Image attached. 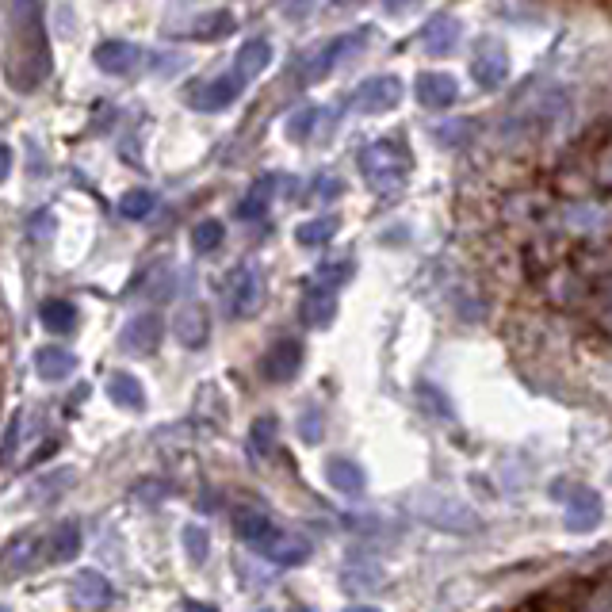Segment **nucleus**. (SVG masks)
I'll return each mask as SVG.
<instances>
[{"mask_svg":"<svg viewBox=\"0 0 612 612\" xmlns=\"http://www.w3.org/2000/svg\"><path fill=\"white\" fill-rule=\"evenodd\" d=\"M368 43V31H356V35H337V39H329L314 58H310V66L303 69V81H318V77H326L329 69L337 66L345 54L352 50H360V46Z\"/></svg>","mask_w":612,"mask_h":612,"instance_id":"obj_8","label":"nucleus"},{"mask_svg":"<svg viewBox=\"0 0 612 612\" xmlns=\"http://www.w3.org/2000/svg\"><path fill=\"white\" fill-rule=\"evenodd\" d=\"M268 62H272V43L268 39H249L238 50V58H234V73L249 85V81H257L264 69H268Z\"/></svg>","mask_w":612,"mask_h":612,"instance_id":"obj_18","label":"nucleus"},{"mask_svg":"<svg viewBox=\"0 0 612 612\" xmlns=\"http://www.w3.org/2000/svg\"><path fill=\"white\" fill-rule=\"evenodd\" d=\"M173 333L180 337L184 349H199V345L207 341V333H211V318H207V310H203L199 303L180 306V310L173 314Z\"/></svg>","mask_w":612,"mask_h":612,"instance_id":"obj_12","label":"nucleus"},{"mask_svg":"<svg viewBox=\"0 0 612 612\" xmlns=\"http://www.w3.org/2000/svg\"><path fill=\"white\" fill-rule=\"evenodd\" d=\"M31 234H35V241H50V234H54V219H50V211H35V219H31Z\"/></svg>","mask_w":612,"mask_h":612,"instance_id":"obj_36","label":"nucleus"},{"mask_svg":"<svg viewBox=\"0 0 612 612\" xmlns=\"http://www.w3.org/2000/svg\"><path fill=\"white\" fill-rule=\"evenodd\" d=\"M184 547H188V555L196 559V563H203L207 559V547H211V540H207V532L199 525H188L184 528Z\"/></svg>","mask_w":612,"mask_h":612,"instance_id":"obj_33","label":"nucleus"},{"mask_svg":"<svg viewBox=\"0 0 612 612\" xmlns=\"http://www.w3.org/2000/svg\"><path fill=\"white\" fill-rule=\"evenodd\" d=\"M234 528H238V536L245 544H253L264 559H272V563H280V567H299V563L310 559V544H306L303 536L276 528L272 525V517H264V513L245 509V513H238Z\"/></svg>","mask_w":612,"mask_h":612,"instance_id":"obj_2","label":"nucleus"},{"mask_svg":"<svg viewBox=\"0 0 612 612\" xmlns=\"http://www.w3.org/2000/svg\"><path fill=\"white\" fill-rule=\"evenodd\" d=\"M360 173L375 192H398L410 176V153L394 138H379L360 150Z\"/></svg>","mask_w":612,"mask_h":612,"instance_id":"obj_3","label":"nucleus"},{"mask_svg":"<svg viewBox=\"0 0 612 612\" xmlns=\"http://www.w3.org/2000/svg\"><path fill=\"white\" fill-rule=\"evenodd\" d=\"M398 100H402V81L398 77H368V81H360L356 92H352V108L364 111V115H379V111H391L398 108Z\"/></svg>","mask_w":612,"mask_h":612,"instance_id":"obj_4","label":"nucleus"},{"mask_svg":"<svg viewBox=\"0 0 612 612\" xmlns=\"http://www.w3.org/2000/svg\"><path fill=\"white\" fill-rule=\"evenodd\" d=\"M234 31V16L230 12H207L203 20H196V39H222V35H230Z\"/></svg>","mask_w":612,"mask_h":612,"instance_id":"obj_29","label":"nucleus"},{"mask_svg":"<svg viewBox=\"0 0 612 612\" xmlns=\"http://www.w3.org/2000/svg\"><path fill=\"white\" fill-rule=\"evenodd\" d=\"M471 73L482 88H498L509 77V58H505L502 43H482L475 62H471Z\"/></svg>","mask_w":612,"mask_h":612,"instance_id":"obj_13","label":"nucleus"},{"mask_svg":"<svg viewBox=\"0 0 612 612\" xmlns=\"http://www.w3.org/2000/svg\"><path fill=\"white\" fill-rule=\"evenodd\" d=\"M8 173H12V150L0 142V184L8 180Z\"/></svg>","mask_w":612,"mask_h":612,"instance_id":"obj_37","label":"nucleus"},{"mask_svg":"<svg viewBox=\"0 0 612 612\" xmlns=\"http://www.w3.org/2000/svg\"><path fill=\"white\" fill-rule=\"evenodd\" d=\"M299 364H303V345L295 337H280L272 349L264 352L261 372L268 383H287V379L299 375Z\"/></svg>","mask_w":612,"mask_h":612,"instance_id":"obj_7","label":"nucleus"},{"mask_svg":"<svg viewBox=\"0 0 612 612\" xmlns=\"http://www.w3.org/2000/svg\"><path fill=\"white\" fill-rule=\"evenodd\" d=\"M73 368H77V356L69 349H62V345H46V349L35 352V372L46 383H62V379L73 375Z\"/></svg>","mask_w":612,"mask_h":612,"instance_id":"obj_17","label":"nucleus"},{"mask_svg":"<svg viewBox=\"0 0 612 612\" xmlns=\"http://www.w3.org/2000/svg\"><path fill=\"white\" fill-rule=\"evenodd\" d=\"M601 176H605V180H612V150H609V157H605V165H601Z\"/></svg>","mask_w":612,"mask_h":612,"instance_id":"obj_38","label":"nucleus"},{"mask_svg":"<svg viewBox=\"0 0 612 612\" xmlns=\"http://www.w3.org/2000/svg\"><path fill=\"white\" fill-rule=\"evenodd\" d=\"M69 482H73V471H69V467L54 471V475H46V479L35 482V490H39V494H35L31 502H46V498H58V494H62L58 486H69Z\"/></svg>","mask_w":612,"mask_h":612,"instance_id":"obj_32","label":"nucleus"},{"mask_svg":"<svg viewBox=\"0 0 612 612\" xmlns=\"http://www.w3.org/2000/svg\"><path fill=\"white\" fill-rule=\"evenodd\" d=\"M43 326L50 329V333H69V329L77 326V306L62 303V299L43 303Z\"/></svg>","mask_w":612,"mask_h":612,"instance_id":"obj_26","label":"nucleus"},{"mask_svg":"<svg viewBox=\"0 0 612 612\" xmlns=\"http://www.w3.org/2000/svg\"><path fill=\"white\" fill-rule=\"evenodd\" d=\"M261 272L257 264H241L238 272L230 276V287H226V303H230V314L234 318H249L257 306H261Z\"/></svg>","mask_w":612,"mask_h":612,"instance_id":"obj_5","label":"nucleus"},{"mask_svg":"<svg viewBox=\"0 0 612 612\" xmlns=\"http://www.w3.org/2000/svg\"><path fill=\"white\" fill-rule=\"evenodd\" d=\"M153 203H157V196H153L150 188H134V192H127V196L119 199V215L123 219H146L153 211Z\"/></svg>","mask_w":612,"mask_h":612,"instance_id":"obj_28","label":"nucleus"},{"mask_svg":"<svg viewBox=\"0 0 612 612\" xmlns=\"http://www.w3.org/2000/svg\"><path fill=\"white\" fill-rule=\"evenodd\" d=\"M326 482L333 486V490H341V494H349V498H356V494H364V471H360V463L356 459H329L326 463Z\"/></svg>","mask_w":612,"mask_h":612,"instance_id":"obj_19","label":"nucleus"},{"mask_svg":"<svg viewBox=\"0 0 612 612\" xmlns=\"http://www.w3.org/2000/svg\"><path fill=\"white\" fill-rule=\"evenodd\" d=\"M459 20L456 16H433V20L425 23V31H421V46H425V54H433V58H444V54H452L459 43Z\"/></svg>","mask_w":612,"mask_h":612,"instance_id":"obj_14","label":"nucleus"},{"mask_svg":"<svg viewBox=\"0 0 612 612\" xmlns=\"http://www.w3.org/2000/svg\"><path fill=\"white\" fill-rule=\"evenodd\" d=\"M356 272V264L352 261H333V264H322L318 272H314V284L310 287H322V291H333L337 295V287L349 284V276Z\"/></svg>","mask_w":612,"mask_h":612,"instance_id":"obj_27","label":"nucleus"},{"mask_svg":"<svg viewBox=\"0 0 612 612\" xmlns=\"http://www.w3.org/2000/svg\"><path fill=\"white\" fill-rule=\"evenodd\" d=\"M31 567H35V536L23 532L20 540H12L8 551H4V559H0V574H4V578H16V574H27Z\"/></svg>","mask_w":612,"mask_h":612,"instance_id":"obj_23","label":"nucleus"},{"mask_svg":"<svg viewBox=\"0 0 612 612\" xmlns=\"http://www.w3.org/2000/svg\"><path fill=\"white\" fill-rule=\"evenodd\" d=\"M138 62H142V50H138L134 43L111 39V43L96 46V66L104 69V73H115V77H123V73H131Z\"/></svg>","mask_w":612,"mask_h":612,"instance_id":"obj_15","label":"nucleus"},{"mask_svg":"<svg viewBox=\"0 0 612 612\" xmlns=\"http://www.w3.org/2000/svg\"><path fill=\"white\" fill-rule=\"evenodd\" d=\"M0 612H12V609H8V605H0Z\"/></svg>","mask_w":612,"mask_h":612,"instance_id":"obj_40","label":"nucleus"},{"mask_svg":"<svg viewBox=\"0 0 612 612\" xmlns=\"http://www.w3.org/2000/svg\"><path fill=\"white\" fill-rule=\"evenodd\" d=\"M314 119H318V108H299L291 119H287V138H291V142H303V138H310V131H314Z\"/></svg>","mask_w":612,"mask_h":612,"instance_id":"obj_31","label":"nucleus"},{"mask_svg":"<svg viewBox=\"0 0 612 612\" xmlns=\"http://www.w3.org/2000/svg\"><path fill=\"white\" fill-rule=\"evenodd\" d=\"M4 69L20 92H31L50 73V39H46L43 8L39 4H12L8 8V43H4Z\"/></svg>","mask_w":612,"mask_h":612,"instance_id":"obj_1","label":"nucleus"},{"mask_svg":"<svg viewBox=\"0 0 612 612\" xmlns=\"http://www.w3.org/2000/svg\"><path fill=\"white\" fill-rule=\"evenodd\" d=\"M349 612H379V609H372V605H352Z\"/></svg>","mask_w":612,"mask_h":612,"instance_id":"obj_39","label":"nucleus"},{"mask_svg":"<svg viewBox=\"0 0 612 612\" xmlns=\"http://www.w3.org/2000/svg\"><path fill=\"white\" fill-rule=\"evenodd\" d=\"M241 88H245V81H241L238 73L230 69V73H222V77H215V81L192 88L188 104H192L196 111H222V108H230V104L238 100Z\"/></svg>","mask_w":612,"mask_h":612,"instance_id":"obj_6","label":"nucleus"},{"mask_svg":"<svg viewBox=\"0 0 612 612\" xmlns=\"http://www.w3.org/2000/svg\"><path fill=\"white\" fill-rule=\"evenodd\" d=\"M111 582L100 574V570H81L73 578V601L81 605L85 612H104L111 605Z\"/></svg>","mask_w":612,"mask_h":612,"instance_id":"obj_11","label":"nucleus"},{"mask_svg":"<svg viewBox=\"0 0 612 612\" xmlns=\"http://www.w3.org/2000/svg\"><path fill=\"white\" fill-rule=\"evenodd\" d=\"M268 199H272V176H264V180H257L245 196H241V203H238V215L241 222H253V219H261L264 211H268Z\"/></svg>","mask_w":612,"mask_h":612,"instance_id":"obj_24","label":"nucleus"},{"mask_svg":"<svg viewBox=\"0 0 612 612\" xmlns=\"http://www.w3.org/2000/svg\"><path fill=\"white\" fill-rule=\"evenodd\" d=\"M333 310H337V295L322 291V287H306L303 295V322L306 326H329L333 322Z\"/></svg>","mask_w":612,"mask_h":612,"instance_id":"obj_22","label":"nucleus"},{"mask_svg":"<svg viewBox=\"0 0 612 612\" xmlns=\"http://www.w3.org/2000/svg\"><path fill=\"white\" fill-rule=\"evenodd\" d=\"M161 333H165V326H161V318L157 314H138V318H131L127 326H123V349L134 352V356H150V352H157V345H161Z\"/></svg>","mask_w":612,"mask_h":612,"instance_id":"obj_9","label":"nucleus"},{"mask_svg":"<svg viewBox=\"0 0 612 612\" xmlns=\"http://www.w3.org/2000/svg\"><path fill=\"white\" fill-rule=\"evenodd\" d=\"M20 437H23V414H16L8 421V433H4V444H0V463H12Z\"/></svg>","mask_w":612,"mask_h":612,"instance_id":"obj_34","label":"nucleus"},{"mask_svg":"<svg viewBox=\"0 0 612 612\" xmlns=\"http://www.w3.org/2000/svg\"><path fill=\"white\" fill-rule=\"evenodd\" d=\"M456 96L459 85L456 77H448V73H421L417 77V100L425 108H448V104H456Z\"/></svg>","mask_w":612,"mask_h":612,"instance_id":"obj_16","label":"nucleus"},{"mask_svg":"<svg viewBox=\"0 0 612 612\" xmlns=\"http://www.w3.org/2000/svg\"><path fill=\"white\" fill-rule=\"evenodd\" d=\"M272 437H276V421H272V417H261V421H257V425H253V448H257V452H268V448H272Z\"/></svg>","mask_w":612,"mask_h":612,"instance_id":"obj_35","label":"nucleus"},{"mask_svg":"<svg viewBox=\"0 0 612 612\" xmlns=\"http://www.w3.org/2000/svg\"><path fill=\"white\" fill-rule=\"evenodd\" d=\"M605 517V505H601V494L590 490V486H578V494L567 502V528L570 532H593Z\"/></svg>","mask_w":612,"mask_h":612,"instance_id":"obj_10","label":"nucleus"},{"mask_svg":"<svg viewBox=\"0 0 612 612\" xmlns=\"http://www.w3.org/2000/svg\"><path fill=\"white\" fill-rule=\"evenodd\" d=\"M222 238H226V226H222L219 219H203L196 230H192V241H196L199 253H215L222 245Z\"/></svg>","mask_w":612,"mask_h":612,"instance_id":"obj_30","label":"nucleus"},{"mask_svg":"<svg viewBox=\"0 0 612 612\" xmlns=\"http://www.w3.org/2000/svg\"><path fill=\"white\" fill-rule=\"evenodd\" d=\"M108 394H111V402L123 406V410H142V406H146V387H142L131 372H111Z\"/></svg>","mask_w":612,"mask_h":612,"instance_id":"obj_21","label":"nucleus"},{"mask_svg":"<svg viewBox=\"0 0 612 612\" xmlns=\"http://www.w3.org/2000/svg\"><path fill=\"white\" fill-rule=\"evenodd\" d=\"M81 551V525L77 521H62L46 536V559L50 563H69Z\"/></svg>","mask_w":612,"mask_h":612,"instance_id":"obj_20","label":"nucleus"},{"mask_svg":"<svg viewBox=\"0 0 612 612\" xmlns=\"http://www.w3.org/2000/svg\"><path fill=\"white\" fill-rule=\"evenodd\" d=\"M333 234H337V219H333V215H322V219H310V222H299V226H295V241H299L303 249H318V245H326Z\"/></svg>","mask_w":612,"mask_h":612,"instance_id":"obj_25","label":"nucleus"}]
</instances>
